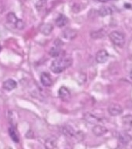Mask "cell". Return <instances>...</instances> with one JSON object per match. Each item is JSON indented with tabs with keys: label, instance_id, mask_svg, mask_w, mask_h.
<instances>
[{
	"label": "cell",
	"instance_id": "cell-23",
	"mask_svg": "<svg viewBox=\"0 0 132 149\" xmlns=\"http://www.w3.org/2000/svg\"><path fill=\"white\" fill-rule=\"evenodd\" d=\"M98 1L100 2H109V1H110V0H98Z\"/></svg>",
	"mask_w": 132,
	"mask_h": 149
},
{
	"label": "cell",
	"instance_id": "cell-6",
	"mask_svg": "<svg viewBox=\"0 0 132 149\" xmlns=\"http://www.w3.org/2000/svg\"><path fill=\"white\" fill-rule=\"evenodd\" d=\"M41 83L46 87H49L52 85V79L48 73L47 72H43L41 75Z\"/></svg>",
	"mask_w": 132,
	"mask_h": 149
},
{
	"label": "cell",
	"instance_id": "cell-5",
	"mask_svg": "<svg viewBox=\"0 0 132 149\" xmlns=\"http://www.w3.org/2000/svg\"><path fill=\"white\" fill-rule=\"evenodd\" d=\"M58 96L63 101H68L71 97L70 91L66 87L62 86V87H61L59 91H58Z\"/></svg>",
	"mask_w": 132,
	"mask_h": 149
},
{
	"label": "cell",
	"instance_id": "cell-3",
	"mask_svg": "<svg viewBox=\"0 0 132 149\" xmlns=\"http://www.w3.org/2000/svg\"><path fill=\"white\" fill-rule=\"evenodd\" d=\"M108 58H109V54L107 53V51L106 50H100L96 53V61L100 64H103L108 60Z\"/></svg>",
	"mask_w": 132,
	"mask_h": 149
},
{
	"label": "cell",
	"instance_id": "cell-2",
	"mask_svg": "<svg viewBox=\"0 0 132 149\" xmlns=\"http://www.w3.org/2000/svg\"><path fill=\"white\" fill-rule=\"evenodd\" d=\"M110 40L113 42L114 45L118 47L124 46L125 43V37L124 33L119 31H113L110 33Z\"/></svg>",
	"mask_w": 132,
	"mask_h": 149
},
{
	"label": "cell",
	"instance_id": "cell-21",
	"mask_svg": "<svg viewBox=\"0 0 132 149\" xmlns=\"http://www.w3.org/2000/svg\"><path fill=\"white\" fill-rule=\"evenodd\" d=\"M15 27H16L17 29H19V30H22V29H23V28L25 27V23H24L23 20H21V19H19V20L17 21V23H16V24L15 25Z\"/></svg>",
	"mask_w": 132,
	"mask_h": 149
},
{
	"label": "cell",
	"instance_id": "cell-4",
	"mask_svg": "<svg viewBox=\"0 0 132 149\" xmlns=\"http://www.w3.org/2000/svg\"><path fill=\"white\" fill-rule=\"evenodd\" d=\"M122 112H123V109L118 104H111L110 105L109 107H108V113L111 116H118V115L122 113Z\"/></svg>",
	"mask_w": 132,
	"mask_h": 149
},
{
	"label": "cell",
	"instance_id": "cell-7",
	"mask_svg": "<svg viewBox=\"0 0 132 149\" xmlns=\"http://www.w3.org/2000/svg\"><path fill=\"white\" fill-rule=\"evenodd\" d=\"M16 86H17V83L16 82V81H14L13 79H8L2 84L3 88L7 91L13 90L14 88H16Z\"/></svg>",
	"mask_w": 132,
	"mask_h": 149
},
{
	"label": "cell",
	"instance_id": "cell-15",
	"mask_svg": "<svg viewBox=\"0 0 132 149\" xmlns=\"http://www.w3.org/2000/svg\"><path fill=\"white\" fill-rule=\"evenodd\" d=\"M56 147H57V139L55 137H51L46 140V141H45V148H46L52 149L56 148Z\"/></svg>",
	"mask_w": 132,
	"mask_h": 149
},
{
	"label": "cell",
	"instance_id": "cell-24",
	"mask_svg": "<svg viewBox=\"0 0 132 149\" xmlns=\"http://www.w3.org/2000/svg\"><path fill=\"white\" fill-rule=\"evenodd\" d=\"M0 51H1V47H0Z\"/></svg>",
	"mask_w": 132,
	"mask_h": 149
},
{
	"label": "cell",
	"instance_id": "cell-18",
	"mask_svg": "<svg viewBox=\"0 0 132 149\" xmlns=\"http://www.w3.org/2000/svg\"><path fill=\"white\" fill-rule=\"evenodd\" d=\"M84 119H85L87 122L91 123H96L99 121V119H98L96 116H95L94 115H93V114L89 113H86L84 115Z\"/></svg>",
	"mask_w": 132,
	"mask_h": 149
},
{
	"label": "cell",
	"instance_id": "cell-13",
	"mask_svg": "<svg viewBox=\"0 0 132 149\" xmlns=\"http://www.w3.org/2000/svg\"><path fill=\"white\" fill-rule=\"evenodd\" d=\"M53 30V26L52 25H51L50 23H44V24H42L41 26V27H40V30H41V32L44 35H48L50 34Z\"/></svg>",
	"mask_w": 132,
	"mask_h": 149
},
{
	"label": "cell",
	"instance_id": "cell-20",
	"mask_svg": "<svg viewBox=\"0 0 132 149\" xmlns=\"http://www.w3.org/2000/svg\"><path fill=\"white\" fill-rule=\"evenodd\" d=\"M61 47H52V48L49 51V54L53 57V58H57L58 56H60L61 54Z\"/></svg>",
	"mask_w": 132,
	"mask_h": 149
},
{
	"label": "cell",
	"instance_id": "cell-22",
	"mask_svg": "<svg viewBox=\"0 0 132 149\" xmlns=\"http://www.w3.org/2000/svg\"><path fill=\"white\" fill-rule=\"evenodd\" d=\"M45 2H46V0H40L39 2L37 3V8H42V7L44 6V5L45 4Z\"/></svg>",
	"mask_w": 132,
	"mask_h": 149
},
{
	"label": "cell",
	"instance_id": "cell-16",
	"mask_svg": "<svg viewBox=\"0 0 132 149\" xmlns=\"http://www.w3.org/2000/svg\"><path fill=\"white\" fill-rule=\"evenodd\" d=\"M9 136L11 137V139L13 140L15 143H19L20 139H19V135L18 134H17V131H16V128L13 127H11L9 129Z\"/></svg>",
	"mask_w": 132,
	"mask_h": 149
},
{
	"label": "cell",
	"instance_id": "cell-10",
	"mask_svg": "<svg viewBox=\"0 0 132 149\" xmlns=\"http://www.w3.org/2000/svg\"><path fill=\"white\" fill-rule=\"evenodd\" d=\"M68 23V18L65 15L61 14L57 17L55 20V24L58 27H63Z\"/></svg>",
	"mask_w": 132,
	"mask_h": 149
},
{
	"label": "cell",
	"instance_id": "cell-11",
	"mask_svg": "<svg viewBox=\"0 0 132 149\" xmlns=\"http://www.w3.org/2000/svg\"><path fill=\"white\" fill-rule=\"evenodd\" d=\"M122 123L127 130L132 127V115H126L122 118Z\"/></svg>",
	"mask_w": 132,
	"mask_h": 149
},
{
	"label": "cell",
	"instance_id": "cell-14",
	"mask_svg": "<svg viewBox=\"0 0 132 149\" xmlns=\"http://www.w3.org/2000/svg\"><path fill=\"white\" fill-rule=\"evenodd\" d=\"M61 132L65 135L68 136V137H75L76 135V133L75 132V130H73V128H72L69 126H65L61 128Z\"/></svg>",
	"mask_w": 132,
	"mask_h": 149
},
{
	"label": "cell",
	"instance_id": "cell-17",
	"mask_svg": "<svg viewBox=\"0 0 132 149\" xmlns=\"http://www.w3.org/2000/svg\"><path fill=\"white\" fill-rule=\"evenodd\" d=\"M6 19H7V22L12 25H16V23H17V21L19 20V19L17 18V16L15 15L14 13H9L8 15L6 16Z\"/></svg>",
	"mask_w": 132,
	"mask_h": 149
},
{
	"label": "cell",
	"instance_id": "cell-19",
	"mask_svg": "<svg viewBox=\"0 0 132 149\" xmlns=\"http://www.w3.org/2000/svg\"><path fill=\"white\" fill-rule=\"evenodd\" d=\"M112 13H113V11H112L111 8H110L109 6H103L99 10V14L101 16H108V15L112 14Z\"/></svg>",
	"mask_w": 132,
	"mask_h": 149
},
{
	"label": "cell",
	"instance_id": "cell-9",
	"mask_svg": "<svg viewBox=\"0 0 132 149\" xmlns=\"http://www.w3.org/2000/svg\"><path fill=\"white\" fill-rule=\"evenodd\" d=\"M119 142L122 144H128L130 143V141H131V137L130 134H128V133L126 132H123L121 133L120 134H119Z\"/></svg>",
	"mask_w": 132,
	"mask_h": 149
},
{
	"label": "cell",
	"instance_id": "cell-12",
	"mask_svg": "<svg viewBox=\"0 0 132 149\" xmlns=\"http://www.w3.org/2000/svg\"><path fill=\"white\" fill-rule=\"evenodd\" d=\"M77 35V32L76 30H72L71 28H68L65 30H64V32H63V36L66 39H73L75 37H76Z\"/></svg>",
	"mask_w": 132,
	"mask_h": 149
},
{
	"label": "cell",
	"instance_id": "cell-1",
	"mask_svg": "<svg viewBox=\"0 0 132 149\" xmlns=\"http://www.w3.org/2000/svg\"><path fill=\"white\" fill-rule=\"evenodd\" d=\"M72 64V60L70 58H57L56 60L53 61L51 65V70L54 73L58 74L67 69Z\"/></svg>",
	"mask_w": 132,
	"mask_h": 149
},
{
	"label": "cell",
	"instance_id": "cell-8",
	"mask_svg": "<svg viewBox=\"0 0 132 149\" xmlns=\"http://www.w3.org/2000/svg\"><path fill=\"white\" fill-rule=\"evenodd\" d=\"M107 132V129L105 127H103V126L96 125L93 128V133L94 134V135L97 136V137L103 136V135H104Z\"/></svg>",
	"mask_w": 132,
	"mask_h": 149
}]
</instances>
